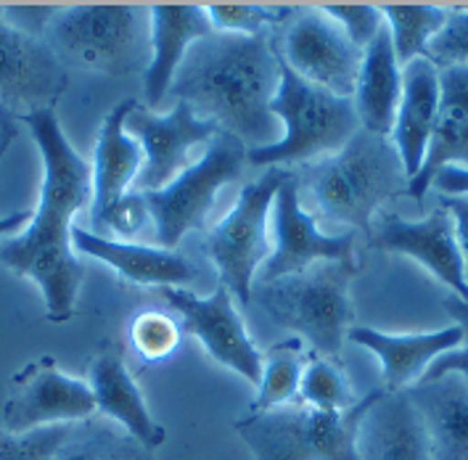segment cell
I'll list each match as a JSON object with an SVG mask.
<instances>
[{
	"label": "cell",
	"instance_id": "obj_1",
	"mask_svg": "<svg viewBox=\"0 0 468 460\" xmlns=\"http://www.w3.org/2000/svg\"><path fill=\"white\" fill-rule=\"evenodd\" d=\"M22 122L43 156V188L25 233L0 243V262L40 286L50 323H67L85 278L72 246V219L93 198L90 165L67 141L56 112H35Z\"/></svg>",
	"mask_w": 468,
	"mask_h": 460
},
{
	"label": "cell",
	"instance_id": "obj_2",
	"mask_svg": "<svg viewBox=\"0 0 468 460\" xmlns=\"http://www.w3.org/2000/svg\"><path fill=\"white\" fill-rule=\"evenodd\" d=\"M278 85L281 70L272 32H212L188 48L170 96L251 151L281 141V122L271 112Z\"/></svg>",
	"mask_w": 468,
	"mask_h": 460
},
{
	"label": "cell",
	"instance_id": "obj_3",
	"mask_svg": "<svg viewBox=\"0 0 468 460\" xmlns=\"http://www.w3.org/2000/svg\"><path fill=\"white\" fill-rule=\"evenodd\" d=\"M299 194L328 222H345L370 236L376 209L408 188V175L392 138L357 130L349 144L294 172Z\"/></svg>",
	"mask_w": 468,
	"mask_h": 460
},
{
	"label": "cell",
	"instance_id": "obj_4",
	"mask_svg": "<svg viewBox=\"0 0 468 460\" xmlns=\"http://www.w3.org/2000/svg\"><path fill=\"white\" fill-rule=\"evenodd\" d=\"M64 67L124 77L151 61L148 5H58L43 32Z\"/></svg>",
	"mask_w": 468,
	"mask_h": 460
},
{
	"label": "cell",
	"instance_id": "obj_5",
	"mask_svg": "<svg viewBox=\"0 0 468 460\" xmlns=\"http://www.w3.org/2000/svg\"><path fill=\"white\" fill-rule=\"evenodd\" d=\"M275 40V37H272ZM278 53V50H275ZM281 85L272 98L271 112L283 124L281 141L265 148H251L247 162L257 167L313 165L336 151L360 130V120L352 98H339L323 88L304 82L278 56Z\"/></svg>",
	"mask_w": 468,
	"mask_h": 460
},
{
	"label": "cell",
	"instance_id": "obj_6",
	"mask_svg": "<svg viewBox=\"0 0 468 460\" xmlns=\"http://www.w3.org/2000/svg\"><path fill=\"white\" fill-rule=\"evenodd\" d=\"M357 267L342 262H318L304 273L286 275L271 283H254L251 302L271 323L294 331L310 344V355L339 360L342 341L349 334V281Z\"/></svg>",
	"mask_w": 468,
	"mask_h": 460
},
{
	"label": "cell",
	"instance_id": "obj_7",
	"mask_svg": "<svg viewBox=\"0 0 468 460\" xmlns=\"http://www.w3.org/2000/svg\"><path fill=\"white\" fill-rule=\"evenodd\" d=\"M368 391L345 412H323L304 402H289L268 412H249L233 429L254 460H357L360 423L378 400Z\"/></svg>",
	"mask_w": 468,
	"mask_h": 460
},
{
	"label": "cell",
	"instance_id": "obj_8",
	"mask_svg": "<svg viewBox=\"0 0 468 460\" xmlns=\"http://www.w3.org/2000/svg\"><path fill=\"white\" fill-rule=\"evenodd\" d=\"M249 148L225 133L207 144L204 156L180 172L162 191H148L144 201L154 222L156 243L173 251L188 230H207V218L222 186L233 183L247 165Z\"/></svg>",
	"mask_w": 468,
	"mask_h": 460
},
{
	"label": "cell",
	"instance_id": "obj_9",
	"mask_svg": "<svg viewBox=\"0 0 468 460\" xmlns=\"http://www.w3.org/2000/svg\"><path fill=\"white\" fill-rule=\"evenodd\" d=\"M283 167H271L262 177L241 188L233 209L209 230L207 254L220 273V283L241 305L251 302V291L260 267L271 257L268 218L275 194L286 177Z\"/></svg>",
	"mask_w": 468,
	"mask_h": 460
},
{
	"label": "cell",
	"instance_id": "obj_10",
	"mask_svg": "<svg viewBox=\"0 0 468 460\" xmlns=\"http://www.w3.org/2000/svg\"><path fill=\"white\" fill-rule=\"evenodd\" d=\"M275 50L304 82L339 98H352L363 67L357 48L323 8L296 5L289 22L272 32Z\"/></svg>",
	"mask_w": 468,
	"mask_h": 460
},
{
	"label": "cell",
	"instance_id": "obj_11",
	"mask_svg": "<svg viewBox=\"0 0 468 460\" xmlns=\"http://www.w3.org/2000/svg\"><path fill=\"white\" fill-rule=\"evenodd\" d=\"M69 88V74L46 37L29 35L8 22L0 5V112L22 120L53 112Z\"/></svg>",
	"mask_w": 468,
	"mask_h": 460
},
{
	"label": "cell",
	"instance_id": "obj_12",
	"mask_svg": "<svg viewBox=\"0 0 468 460\" xmlns=\"http://www.w3.org/2000/svg\"><path fill=\"white\" fill-rule=\"evenodd\" d=\"M272 230H275V246L265 265L260 267L254 283H271L286 275H296L318 262H342V265L357 267L355 233L328 236L318 230L315 218L302 207V194L294 172H286L275 194Z\"/></svg>",
	"mask_w": 468,
	"mask_h": 460
},
{
	"label": "cell",
	"instance_id": "obj_13",
	"mask_svg": "<svg viewBox=\"0 0 468 460\" xmlns=\"http://www.w3.org/2000/svg\"><path fill=\"white\" fill-rule=\"evenodd\" d=\"M124 130L144 148V167L133 186L138 194L170 186L180 172L191 167V148L212 144L222 133L215 122L201 120L188 103L180 101L167 114H154L148 106L135 103L124 120Z\"/></svg>",
	"mask_w": 468,
	"mask_h": 460
},
{
	"label": "cell",
	"instance_id": "obj_14",
	"mask_svg": "<svg viewBox=\"0 0 468 460\" xmlns=\"http://www.w3.org/2000/svg\"><path fill=\"white\" fill-rule=\"evenodd\" d=\"M96 412V397L88 381L58 370L53 358H40L14 376L11 397L3 405V429L27 434L43 426H74Z\"/></svg>",
	"mask_w": 468,
	"mask_h": 460
},
{
	"label": "cell",
	"instance_id": "obj_15",
	"mask_svg": "<svg viewBox=\"0 0 468 460\" xmlns=\"http://www.w3.org/2000/svg\"><path fill=\"white\" fill-rule=\"evenodd\" d=\"M162 299L183 317L188 334H194L209 358L236 370L247 381L260 387L262 379V355L249 337L247 326L233 307V294L218 286L209 296H197L186 289H159Z\"/></svg>",
	"mask_w": 468,
	"mask_h": 460
},
{
	"label": "cell",
	"instance_id": "obj_16",
	"mask_svg": "<svg viewBox=\"0 0 468 460\" xmlns=\"http://www.w3.org/2000/svg\"><path fill=\"white\" fill-rule=\"evenodd\" d=\"M373 249L413 257L450 286L458 299L468 302V286L463 278V260L455 239V222L444 207H437L429 218L405 219L399 215H384L370 230Z\"/></svg>",
	"mask_w": 468,
	"mask_h": 460
},
{
	"label": "cell",
	"instance_id": "obj_17",
	"mask_svg": "<svg viewBox=\"0 0 468 460\" xmlns=\"http://www.w3.org/2000/svg\"><path fill=\"white\" fill-rule=\"evenodd\" d=\"M135 103H138L135 98L120 101L101 124L99 144H96V154H93V167H90L93 233H99L101 222L106 219V215L133 191V186L141 175V167H144V148L124 130V120Z\"/></svg>",
	"mask_w": 468,
	"mask_h": 460
},
{
	"label": "cell",
	"instance_id": "obj_18",
	"mask_svg": "<svg viewBox=\"0 0 468 460\" xmlns=\"http://www.w3.org/2000/svg\"><path fill=\"white\" fill-rule=\"evenodd\" d=\"M151 14V61L144 72L148 109L170 93L175 74L188 48L215 32L207 5H148Z\"/></svg>",
	"mask_w": 468,
	"mask_h": 460
},
{
	"label": "cell",
	"instance_id": "obj_19",
	"mask_svg": "<svg viewBox=\"0 0 468 460\" xmlns=\"http://www.w3.org/2000/svg\"><path fill=\"white\" fill-rule=\"evenodd\" d=\"M442 167L468 170V64L440 70V112L423 167L408 180L405 194L420 201Z\"/></svg>",
	"mask_w": 468,
	"mask_h": 460
},
{
	"label": "cell",
	"instance_id": "obj_20",
	"mask_svg": "<svg viewBox=\"0 0 468 460\" xmlns=\"http://www.w3.org/2000/svg\"><path fill=\"white\" fill-rule=\"evenodd\" d=\"M357 460H431L429 436L408 389H381L360 423Z\"/></svg>",
	"mask_w": 468,
	"mask_h": 460
},
{
	"label": "cell",
	"instance_id": "obj_21",
	"mask_svg": "<svg viewBox=\"0 0 468 460\" xmlns=\"http://www.w3.org/2000/svg\"><path fill=\"white\" fill-rule=\"evenodd\" d=\"M346 337L378 358L384 391H402V389L419 384L426 368L440 355L458 349L466 341V334L461 326L429 331V334H405V337L381 334L376 328L357 326V328H349Z\"/></svg>",
	"mask_w": 468,
	"mask_h": 460
},
{
	"label": "cell",
	"instance_id": "obj_22",
	"mask_svg": "<svg viewBox=\"0 0 468 460\" xmlns=\"http://www.w3.org/2000/svg\"><path fill=\"white\" fill-rule=\"evenodd\" d=\"M74 251L101 260L112 270H117L127 283L135 286H159V289H180L191 281H197V267L180 254L162 246H144V243L117 241V239H103L93 230L77 228L72 230Z\"/></svg>",
	"mask_w": 468,
	"mask_h": 460
},
{
	"label": "cell",
	"instance_id": "obj_23",
	"mask_svg": "<svg viewBox=\"0 0 468 460\" xmlns=\"http://www.w3.org/2000/svg\"><path fill=\"white\" fill-rule=\"evenodd\" d=\"M440 112V70L429 59L402 67V98L397 109L392 144L402 159V170L413 180L423 167L426 151Z\"/></svg>",
	"mask_w": 468,
	"mask_h": 460
},
{
	"label": "cell",
	"instance_id": "obj_24",
	"mask_svg": "<svg viewBox=\"0 0 468 460\" xmlns=\"http://www.w3.org/2000/svg\"><path fill=\"white\" fill-rule=\"evenodd\" d=\"M429 436L431 460H468V379L447 373L408 389Z\"/></svg>",
	"mask_w": 468,
	"mask_h": 460
},
{
	"label": "cell",
	"instance_id": "obj_25",
	"mask_svg": "<svg viewBox=\"0 0 468 460\" xmlns=\"http://www.w3.org/2000/svg\"><path fill=\"white\" fill-rule=\"evenodd\" d=\"M88 384L93 389L96 408L103 418L122 426L130 436H135L151 453L165 444L167 432L159 426L146 408V400L138 384L127 373L122 358L117 352H101L90 363Z\"/></svg>",
	"mask_w": 468,
	"mask_h": 460
},
{
	"label": "cell",
	"instance_id": "obj_26",
	"mask_svg": "<svg viewBox=\"0 0 468 460\" xmlns=\"http://www.w3.org/2000/svg\"><path fill=\"white\" fill-rule=\"evenodd\" d=\"M402 98V67L397 61L389 27H384L376 40L363 50V67L355 88V112L360 127L376 135H392Z\"/></svg>",
	"mask_w": 468,
	"mask_h": 460
},
{
	"label": "cell",
	"instance_id": "obj_27",
	"mask_svg": "<svg viewBox=\"0 0 468 460\" xmlns=\"http://www.w3.org/2000/svg\"><path fill=\"white\" fill-rule=\"evenodd\" d=\"M53 460H156L135 436L109 418H88L74 423L67 442Z\"/></svg>",
	"mask_w": 468,
	"mask_h": 460
},
{
	"label": "cell",
	"instance_id": "obj_28",
	"mask_svg": "<svg viewBox=\"0 0 468 460\" xmlns=\"http://www.w3.org/2000/svg\"><path fill=\"white\" fill-rule=\"evenodd\" d=\"M304 341L299 337L272 344L262 358V379L251 402V412H268L294 402L304 373Z\"/></svg>",
	"mask_w": 468,
	"mask_h": 460
},
{
	"label": "cell",
	"instance_id": "obj_29",
	"mask_svg": "<svg viewBox=\"0 0 468 460\" xmlns=\"http://www.w3.org/2000/svg\"><path fill=\"white\" fill-rule=\"evenodd\" d=\"M389 27L399 67L426 59L429 43L447 22L444 5H378Z\"/></svg>",
	"mask_w": 468,
	"mask_h": 460
},
{
	"label": "cell",
	"instance_id": "obj_30",
	"mask_svg": "<svg viewBox=\"0 0 468 460\" xmlns=\"http://www.w3.org/2000/svg\"><path fill=\"white\" fill-rule=\"evenodd\" d=\"M299 402L323 412H345L357 400L352 397V389L339 365L310 355V363L304 365L299 384Z\"/></svg>",
	"mask_w": 468,
	"mask_h": 460
},
{
	"label": "cell",
	"instance_id": "obj_31",
	"mask_svg": "<svg viewBox=\"0 0 468 460\" xmlns=\"http://www.w3.org/2000/svg\"><path fill=\"white\" fill-rule=\"evenodd\" d=\"M296 5H262V3H215L207 5L215 32L230 35H260L275 32L289 22Z\"/></svg>",
	"mask_w": 468,
	"mask_h": 460
},
{
	"label": "cell",
	"instance_id": "obj_32",
	"mask_svg": "<svg viewBox=\"0 0 468 460\" xmlns=\"http://www.w3.org/2000/svg\"><path fill=\"white\" fill-rule=\"evenodd\" d=\"M72 426H43L27 434H11L0 426V460H53Z\"/></svg>",
	"mask_w": 468,
	"mask_h": 460
},
{
	"label": "cell",
	"instance_id": "obj_33",
	"mask_svg": "<svg viewBox=\"0 0 468 460\" xmlns=\"http://www.w3.org/2000/svg\"><path fill=\"white\" fill-rule=\"evenodd\" d=\"M177 326L162 313H141L130 326V341L144 360H162L177 347Z\"/></svg>",
	"mask_w": 468,
	"mask_h": 460
},
{
	"label": "cell",
	"instance_id": "obj_34",
	"mask_svg": "<svg viewBox=\"0 0 468 460\" xmlns=\"http://www.w3.org/2000/svg\"><path fill=\"white\" fill-rule=\"evenodd\" d=\"M426 59L437 67L468 64V11L466 8H447V22L429 43Z\"/></svg>",
	"mask_w": 468,
	"mask_h": 460
},
{
	"label": "cell",
	"instance_id": "obj_35",
	"mask_svg": "<svg viewBox=\"0 0 468 460\" xmlns=\"http://www.w3.org/2000/svg\"><path fill=\"white\" fill-rule=\"evenodd\" d=\"M321 8L345 29L346 37L360 50L368 48L370 43L376 40V35L387 27L378 5H368V3L346 5V3H342V5H321Z\"/></svg>",
	"mask_w": 468,
	"mask_h": 460
},
{
	"label": "cell",
	"instance_id": "obj_36",
	"mask_svg": "<svg viewBox=\"0 0 468 460\" xmlns=\"http://www.w3.org/2000/svg\"><path fill=\"white\" fill-rule=\"evenodd\" d=\"M148 222H151V215H148L144 194L130 191V194L124 196L122 201L106 215V219L101 222L96 236H103V239L117 236V241H130L133 236H138V233L146 228Z\"/></svg>",
	"mask_w": 468,
	"mask_h": 460
},
{
	"label": "cell",
	"instance_id": "obj_37",
	"mask_svg": "<svg viewBox=\"0 0 468 460\" xmlns=\"http://www.w3.org/2000/svg\"><path fill=\"white\" fill-rule=\"evenodd\" d=\"M442 207L455 222V239L463 260V278L468 286V196H442Z\"/></svg>",
	"mask_w": 468,
	"mask_h": 460
},
{
	"label": "cell",
	"instance_id": "obj_38",
	"mask_svg": "<svg viewBox=\"0 0 468 460\" xmlns=\"http://www.w3.org/2000/svg\"><path fill=\"white\" fill-rule=\"evenodd\" d=\"M447 373H458V376L468 379V341L458 349H450V352L440 355L434 363L426 368L420 381H434V379H442Z\"/></svg>",
	"mask_w": 468,
	"mask_h": 460
},
{
	"label": "cell",
	"instance_id": "obj_39",
	"mask_svg": "<svg viewBox=\"0 0 468 460\" xmlns=\"http://www.w3.org/2000/svg\"><path fill=\"white\" fill-rule=\"evenodd\" d=\"M431 186L442 196H468V170L466 167H442L434 175Z\"/></svg>",
	"mask_w": 468,
	"mask_h": 460
},
{
	"label": "cell",
	"instance_id": "obj_40",
	"mask_svg": "<svg viewBox=\"0 0 468 460\" xmlns=\"http://www.w3.org/2000/svg\"><path fill=\"white\" fill-rule=\"evenodd\" d=\"M444 307H447V313L452 316L455 326H461V328H463V334H466V341H468V302L458 299V296H447V299H444ZM466 341H463V344H466Z\"/></svg>",
	"mask_w": 468,
	"mask_h": 460
},
{
	"label": "cell",
	"instance_id": "obj_41",
	"mask_svg": "<svg viewBox=\"0 0 468 460\" xmlns=\"http://www.w3.org/2000/svg\"><path fill=\"white\" fill-rule=\"evenodd\" d=\"M14 138H16V122L11 114L0 112V159L8 151V145L14 144Z\"/></svg>",
	"mask_w": 468,
	"mask_h": 460
},
{
	"label": "cell",
	"instance_id": "obj_42",
	"mask_svg": "<svg viewBox=\"0 0 468 460\" xmlns=\"http://www.w3.org/2000/svg\"><path fill=\"white\" fill-rule=\"evenodd\" d=\"M29 219H32V212H14V215L0 218V239L8 236V233H16L19 228L29 225Z\"/></svg>",
	"mask_w": 468,
	"mask_h": 460
}]
</instances>
